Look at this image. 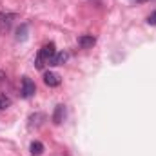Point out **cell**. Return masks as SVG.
<instances>
[{
    "instance_id": "cell-1",
    "label": "cell",
    "mask_w": 156,
    "mask_h": 156,
    "mask_svg": "<svg viewBox=\"0 0 156 156\" xmlns=\"http://www.w3.org/2000/svg\"><path fill=\"white\" fill-rule=\"evenodd\" d=\"M35 93H37V85H35V82H33L31 78L24 76L22 78V96H24V98H31Z\"/></svg>"
},
{
    "instance_id": "cell-12",
    "label": "cell",
    "mask_w": 156,
    "mask_h": 156,
    "mask_svg": "<svg viewBox=\"0 0 156 156\" xmlns=\"http://www.w3.org/2000/svg\"><path fill=\"white\" fill-rule=\"evenodd\" d=\"M136 2H147V0H136Z\"/></svg>"
},
{
    "instance_id": "cell-8",
    "label": "cell",
    "mask_w": 156,
    "mask_h": 156,
    "mask_svg": "<svg viewBox=\"0 0 156 156\" xmlns=\"http://www.w3.org/2000/svg\"><path fill=\"white\" fill-rule=\"evenodd\" d=\"M42 153H44V145H42L40 142H33V144H31V154L40 156Z\"/></svg>"
},
{
    "instance_id": "cell-11",
    "label": "cell",
    "mask_w": 156,
    "mask_h": 156,
    "mask_svg": "<svg viewBox=\"0 0 156 156\" xmlns=\"http://www.w3.org/2000/svg\"><path fill=\"white\" fill-rule=\"evenodd\" d=\"M147 22H149L151 26H156V11H154V13H151V15L147 16Z\"/></svg>"
},
{
    "instance_id": "cell-7",
    "label": "cell",
    "mask_w": 156,
    "mask_h": 156,
    "mask_svg": "<svg viewBox=\"0 0 156 156\" xmlns=\"http://www.w3.org/2000/svg\"><path fill=\"white\" fill-rule=\"evenodd\" d=\"M66 60H67V53H56L49 64H51V66H64Z\"/></svg>"
},
{
    "instance_id": "cell-2",
    "label": "cell",
    "mask_w": 156,
    "mask_h": 156,
    "mask_svg": "<svg viewBox=\"0 0 156 156\" xmlns=\"http://www.w3.org/2000/svg\"><path fill=\"white\" fill-rule=\"evenodd\" d=\"M15 20V15L11 13H0V35H5L9 29H11V24Z\"/></svg>"
},
{
    "instance_id": "cell-3",
    "label": "cell",
    "mask_w": 156,
    "mask_h": 156,
    "mask_svg": "<svg viewBox=\"0 0 156 156\" xmlns=\"http://www.w3.org/2000/svg\"><path fill=\"white\" fill-rule=\"evenodd\" d=\"M55 55H56V47H55V44H53V42H49V44H45V45L40 49L38 56L44 60V62H47V64H49V62L53 60V56H55Z\"/></svg>"
},
{
    "instance_id": "cell-4",
    "label": "cell",
    "mask_w": 156,
    "mask_h": 156,
    "mask_svg": "<svg viewBox=\"0 0 156 156\" xmlns=\"http://www.w3.org/2000/svg\"><path fill=\"white\" fill-rule=\"evenodd\" d=\"M44 82H45V85H49V87H58L60 85V76L56 75V73H53V71H47L45 75H44Z\"/></svg>"
},
{
    "instance_id": "cell-5",
    "label": "cell",
    "mask_w": 156,
    "mask_h": 156,
    "mask_svg": "<svg viewBox=\"0 0 156 156\" xmlns=\"http://www.w3.org/2000/svg\"><path fill=\"white\" fill-rule=\"evenodd\" d=\"M64 116H66V107L60 104V105L55 107V113H53V122H55V125H60V123L64 122Z\"/></svg>"
},
{
    "instance_id": "cell-10",
    "label": "cell",
    "mask_w": 156,
    "mask_h": 156,
    "mask_svg": "<svg viewBox=\"0 0 156 156\" xmlns=\"http://www.w3.org/2000/svg\"><path fill=\"white\" fill-rule=\"evenodd\" d=\"M26 31H27V27L22 26V27L16 31V40H26Z\"/></svg>"
},
{
    "instance_id": "cell-9",
    "label": "cell",
    "mask_w": 156,
    "mask_h": 156,
    "mask_svg": "<svg viewBox=\"0 0 156 156\" xmlns=\"http://www.w3.org/2000/svg\"><path fill=\"white\" fill-rule=\"evenodd\" d=\"M11 105V98L4 93H0V109H7Z\"/></svg>"
},
{
    "instance_id": "cell-6",
    "label": "cell",
    "mask_w": 156,
    "mask_h": 156,
    "mask_svg": "<svg viewBox=\"0 0 156 156\" xmlns=\"http://www.w3.org/2000/svg\"><path fill=\"white\" fill-rule=\"evenodd\" d=\"M94 42H96V38H94L93 35H82V37L78 38V45L83 47V49H87V47H93Z\"/></svg>"
}]
</instances>
